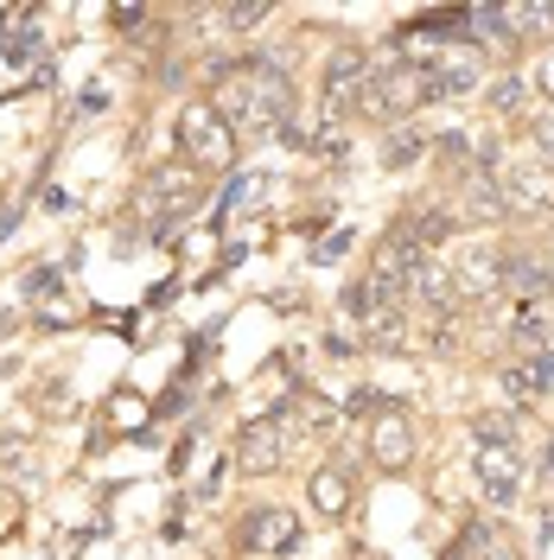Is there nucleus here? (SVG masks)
<instances>
[{
  "mask_svg": "<svg viewBox=\"0 0 554 560\" xmlns=\"http://www.w3.org/2000/svg\"><path fill=\"white\" fill-rule=\"evenodd\" d=\"M420 103H434V96H427V65H408L402 51H395V58H370V90H363V108H357V115L395 128V121L415 115Z\"/></svg>",
  "mask_w": 554,
  "mask_h": 560,
  "instance_id": "1",
  "label": "nucleus"
},
{
  "mask_svg": "<svg viewBox=\"0 0 554 560\" xmlns=\"http://www.w3.org/2000/svg\"><path fill=\"white\" fill-rule=\"evenodd\" d=\"M178 147H185V160H192L198 173H223V166L236 160V135H230L223 108L210 103V96L185 103V115H178Z\"/></svg>",
  "mask_w": 554,
  "mask_h": 560,
  "instance_id": "2",
  "label": "nucleus"
},
{
  "mask_svg": "<svg viewBox=\"0 0 554 560\" xmlns=\"http://www.w3.org/2000/svg\"><path fill=\"white\" fill-rule=\"evenodd\" d=\"M205 191H210V178L198 173L192 160H173V166H153V173H147L140 205L153 210V217H185V210H198Z\"/></svg>",
  "mask_w": 554,
  "mask_h": 560,
  "instance_id": "3",
  "label": "nucleus"
},
{
  "mask_svg": "<svg viewBox=\"0 0 554 560\" xmlns=\"http://www.w3.org/2000/svg\"><path fill=\"white\" fill-rule=\"evenodd\" d=\"M485 90V51L472 38H452L447 51L427 65V96L447 103V96H478Z\"/></svg>",
  "mask_w": 554,
  "mask_h": 560,
  "instance_id": "4",
  "label": "nucleus"
},
{
  "mask_svg": "<svg viewBox=\"0 0 554 560\" xmlns=\"http://www.w3.org/2000/svg\"><path fill=\"white\" fill-rule=\"evenodd\" d=\"M497 185H504V205L522 210V217L554 210V160H542V153H522L510 166H497Z\"/></svg>",
  "mask_w": 554,
  "mask_h": 560,
  "instance_id": "5",
  "label": "nucleus"
},
{
  "mask_svg": "<svg viewBox=\"0 0 554 560\" xmlns=\"http://www.w3.org/2000/svg\"><path fill=\"white\" fill-rule=\"evenodd\" d=\"M363 90H370V58H363V51H338V58L325 65V83H319L325 121H345L350 108H363Z\"/></svg>",
  "mask_w": 554,
  "mask_h": 560,
  "instance_id": "6",
  "label": "nucleus"
},
{
  "mask_svg": "<svg viewBox=\"0 0 554 560\" xmlns=\"http://www.w3.org/2000/svg\"><path fill=\"white\" fill-rule=\"evenodd\" d=\"M447 275H452V287H459V300H490V293L504 287V248L497 243H459Z\"/></svg>",
  "mask_w": 554,
  "mask_h": 560,
  "instance_id": "7",
  "label": "nucleus"
},
{
  "mask_svg": "<svg viewBox=\"0 0 554 560\" xmlns=\"http://www.w3.org/2000/svg\"><path fill=\"white\" fill-rule=\"evenodd\" d=\"M472 471H478V485H485L490 510H517V497H522L517 446H478V453H472Z\"/></svg>",
  "mask_w": 554,
  "mask_h": 560,
  "instance_id": "8",
  "label": "nucleus"
},
{
  "mask_svg": "<svg viewBox=\"0 0 554 560\" xmlns=\"http://www.w3.org/2000/svg\"><path fill=\"white\" fill-rule=\"evenodd\" d=\"M243 548L249 555H293L300 548V516L280 510V503H262L243 516Z\"/></svg>",
  "mask_w": 554,
  "mask_h": 560,
  "instance_id": "9",
  "label": "nucleus"
},
{
  "mask_svg": "<svg viewBox=\"0 0 554 560\" xmlns=\"http://www.w3.org/2000/svg\"><path fill=\"white\" fill-rule=\"evenodd\" d=\"M236 465H243L249 478H268L287 465V427L280 420H249L243 433H236Z\"/></svg>",
  "mask_w": 554,
  "mask_h": 560,
  "instance_id": "10",
  "label": "nucleus"
},
{
  "mask_svg": "<svg viewBox=\"0 0 554 560\" xmlns=\"http://www.w3.org/2000/svg\"><path fill=\"white\" fill-rule=\"evenodd\" d=\"M370 458H377V471H402L408 458H415V427H408V415H377L370 420Z\"/></svg>",
  "mask_w": 554,
  "mask_h": 560,
  "instance_id": "11",
  "label": "nucleus"
},
{
  "mask_svg": "<svg viewBox=\"0 0 554 560\" xmlns=\"http://www.w3.org/2000/svg\"><path fill=\"white\" fill-rule=\"evenodd\" d=\"M280 427H287V440H325L332 427H338V408L325 401V395H312V388H300L287 408H280Z\"/></svg>",
  "mask_w": 554,
  "mask_h": 560,
  "instance_id": "12",
  "label": "nucleus"
},
{
  "mask_svg": "<svg viewBox=\"0 0 554 560\" xmlns=\"http://www.w3.org/2000/svg\"><path fill=\"white\" fill-rule=\"evenodd\" d=\"M485 103L497 121H522L529 103H535V83L529 77H497V83H485Z\"/></svg>",
  "mask_w": 554,
  "mask_h": 560,
  "instance_id": "13",
  "label": "nucleus"
},
{
  "mask_svg": "<svg viewBox=\"0 0 554 560\" xmlns=\"http://www.w3.org/2000/svg\"><path fill=\"white\" fill-rule=\"evenodd\" d=\"M312 510L338 523V516L350 510V471H338V465H325V471H312Z\"/></svg>",
  "mask_w": 554,
  "mask_h": 560,
  "instance_id": "14",
  "label": "nucleus"
},
{
  "mask_svg": "<svg viewBox=\"0 0 554 560\" xmlns=\"http://www.w3.org/2000/svg\"><path fill=\"white\" fill-rule=\"evenodd\" d=\"M452 223H459V217H452L447 205H420L415 217H408V223H402V236H415L420 248H440L452 236Z\"/></svg>",
  "mask_w": 554,
  "mask_h": 560,
  "instance_id": "15",
  "label": "nucleus"
},
{
  "mask_svg": "<svg viewBox=\"0 0 554 560\" xmlns=\"http://www.w3.org/2000/svg\"><path fill=\"white\" fill-rule=\"evenodd\" d=\"M504 20H510V33L517 38H549L554 33V7L549 0H510Z\"/></svg>",
  "mask_w": 554,
  "mask_h": 560,
  "instance_id": "16",
  "label": "nucleus"
},
{
  "mask_svg": "<svg viewBox=\"0 0 554 560\" xmlns=\"http://www.w3.org/2000/svg\"><path fill=\"white\" fill-rule=\"evenodd\" d=\"M420 153H427V135L420 128H408V121H395L389 128V140H382V166L395 173V166H415Z\"/></svg>",
  "mask_w": 554,
  "mask_h": 560,
  "instance_id": "17",
  "label": "nucleus"
},
{
  "mask_svg": "<svg viewBox=\"0 0 554 560\" xmlns=\"http://www.w3.org/2000/svg\"><path fill=\"white\" fill-rule=\"evenodd\" d=\"M472 433H478V446H517L522 420L517 415H478L472 420Z\"/></svg>",
  "mask_w": 554,
  "mask_h": 560,
  "instance_id": "18",
  "label": "nucleus"
},
{
  "mask_svg": "<svg viewBox=\"0 0 554 560\" xmlns=\"http://www.w3.org/2000/svg\"><path fill=\"white\" fill-rule=\"evenodd\" d=\"M26 293H33V300H58V293H65V280L51 275V268H33V275H26Z\"/></svg>",
  "mask_w": 554,
  "mask_h": 560,
  "instance_id": "19",
  "label": "nucleus"
},
{
  "mask_svg": "<svg viewBox=\"0 0 554 560\" xmlns=\"http://www.w3.org/2000/svg\"><path fill=\"white\" fill-rule=\"evenodd\" d=\"M223 20H230L236 33H249V26H262V20H268V7H262V0H255V7H223Z\"/></svg>",
  "mask_w": 554,
  "mask_h": 560,
  "instance_id": "20",
  "label": "nucleus"
},
{
  "mask_svg": "<svg viewBox=\"0 0 554 560\" xmlns=\"http://www.w3.org/2000/svg\"><path fill=\"white\" fill-rule=\"evenodd\" d=\"M549 548H554V503L535 516V555H549Z\"/></svg>",
  "mask_w": 554,
  "mask_h": 560,
  "instance_id": "21",
  "label": "nucleus"
},
{
  "mask_svg": "<svg viewBox=\"0 0 554 560\" xmlns=\"http://www.w3.org/2000/svg\"><path fill=\"white\" fill-rule=\"evenodd\" d=\"M529 83H535V96H554V51L535 65V77H529Z\"/></svg>",
  "mask_w": 554,
  "mask_h": 560,
  "instance_id": "22",
  "label": "nucleus"
}]
</instances>
